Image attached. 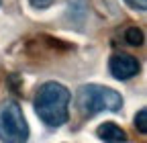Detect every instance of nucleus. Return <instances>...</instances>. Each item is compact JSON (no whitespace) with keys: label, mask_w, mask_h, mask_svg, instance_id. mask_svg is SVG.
<instances>
[{"label":"nucleus","mask_w":147,"mask_h":143,"mask_svg":"<svg viewBox=\"0 0 147 143\" xmlns=\"http://www.w3.org/2000/svg\"><path fill=\"white\" fill-rule=\"evenodd\" d=\"M69 90L59 82H45L35 96V113L47 127H61L69 119Z\"/></svg>","instance_id":"f257e3e1"},{"label":"nucleus","mask_w":147,"mask_h":143,"mask_svg":"<svg viewBox=\"0 0 147 143\" xmlns=\"http://www.w3.org/2000/svg\"><path fill=\"white\" fill-rule=\"evenodd\" d=\"M123 106V98L117 90L98 84H84L76 92V109L82 117H94L102 111L117 113Z\"/></svg>","instance_id":"f03ea898"},{"label":"nucleus","mask_w":147,"mask_h":143,"mask_svg":"<svg viewBox=\"0 0 147 143\" xmlns=\"http://www.w3.org/2000/svg\"><path fill=\"white\" fill-rule=\"evenodd\" d=\"M29 125L18 102L8 100L0 106V141L2 143H27Z\"/></svg>","instance_id":"7ed1b4c3"},{"label":"nucleus","mask_w":147,"mask_h":143,"mask_svg":"<svg viewBox=\"0 0 147 143\" xmlns=\"http://www.w3.org/2000/svg\"><path fill=\"white\" fill-rule=\"evenodd\" d=\"M108 69L117 80H131L139 74L141 65H139L137 57L129 55V53H115L108 59Z\"/></svg>","instance_id":"20e7f679"},{"label":"nucleus","mask_w":147,"mask_h":143,"mask_svg":"<svg viewBox=\"0 0 147 143\" xmlns=\"http://www.w3.org/2000/svg\"><path fill=\"white\" fill-rule=\"evenodd\" d=\"M96 135L104 141V143H127V133L119 127L117 123L113 121H106L102 125H98V129H96Z\"/></svg>","instance_id":"39448f33"},{"label":"nucleus","mask_w":147,"mask_h":143,"mask_svg":"<svg viewBox=\"0 0 147 143\" xmlns=\"http://www.w3.org/2000/svg\"><path fill=\"white\" fill-rule=\"evenodd\" d=\"M125 41H127L129 45H133V47L143 45V41H145L143 31H141L139 27H129V29L125 31Z\"/></svg>","instance_id":"423d86ee"},{"label":"nucleus","mask_w":147,"mask_h":143,"mask_svg":"<svg viewBox=\"0 0 147 143\" xmlns=\"http://www.w3.org/2000/svg\"><path fill=\"white\" fill-rule=\"evenodd\" d=\"M135 129L139 131V133H147V109H141L139 113H137V117H135Z\"/></svg>","instance_id":"0eeeda50"},{"label":"nucleus","mask_w":147,"mask_h":143,"mask_svg":"<svg viewBox=\"0 0 147 143\" xmlns=\"http://www.w3.org/2000/svg\"><path fill=\"white\" fill-rule=\"evenodd\" d=\"M31 2V6L33 8H37V10H43V8H49L55 0H29Z\"/></svg>","instance_id":"6e6552de"},{"label":"nucleus","mask_w":147,"mask_h":143,"mask_svg":"<svg viewBox=\"0 0 147 143\" xmlns=\"http://www.w3.org/2000/svg\"><path fill=\"white\" fill-rule=\"evenodd\" d=\"M6 82H8V86L12 88L14 92H18V88H21V82H23V78H18L16 74H12L10 78H6Z\"/></svg>","instance_id":"1a4fd4ad"},{"label":"nucleus","mask_w":147,"mask_h":143,"mask_svg":"<svg viewBox=\"0 0 147 143\" xmlns=\"http://www.w3.org/2000/svg\"><path fill=\"white\" fill-rule=\"evenodd\" d=\"M125 2L135 10H145L147 8V0H125Z\"/></svg>","instance_id":"9d476101"},{"label":"nucleus","mask_w":147,"mask_h":143,"mask_svg":"<svg viewBox=\"0 0 147 143\" xmlns=\"http://www.w3.org/2000/svg\"><path fill=\"white\" fill-rule=\"evenodd\" d=\"M0 4H2V0H0Z\"/></svg>","instance_id":"9b49d317"}]
</instances>
